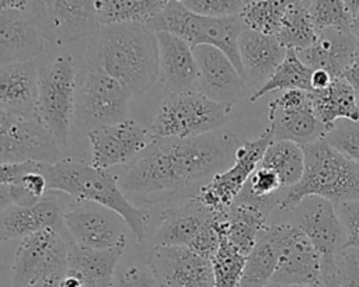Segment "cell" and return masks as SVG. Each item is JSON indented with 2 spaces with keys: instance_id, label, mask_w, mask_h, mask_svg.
Returning a JSON list of instances; mask_svg holds the SVG:
<instances>
[{
  "instance_id": "1",
  "label": "cell",
  "mask_w": 359,
  "mask_h": 287,
  "mask_svg": "<svg viewBox=\"0 0 359 287\" xmlns=\"http://www.w3.org/2000/svg\"><path fill=\"white\" fill-rule=\"evenodd\" d=\"M240 144L227 129L191 139H151L116 172L119 188L136 207L191 202L213 176L233 165Z\"/></svg>"
},
{
  "instance_id": "2",
  "label": "cell",
  "mask_w": 359,
  "mask_h": 287,
  "mask_svg": "<svg viewBox=\"0 0 359 287\" xmlns=\"http://www.w3.org/2000/svg\"><path fill=\"white\" fill-rule=\"evenodd\" d=\"M86 67L98 69L133 97L150 90L158 78L156 32L143 24L104 25L88 39Z\"/></svg>"
},
{
  "instance_id": "3",
  "label": "cell",
  "mask_w": 359,
  "mask_h": 287,
  "mask_svg": "<svg viewBox=\"0 0 359 287\" xmlns=\"http://www.w3.org/2000/svg\"><path fill=\"white\" fill-rule=\"evenodd\" d=\"M48 190H59L76 202H88L119 214L137 241H143L149 228V211L136 207L119 188L116 174L95 168L84 160L63 158L46 165Z\"/></svg>"
},
{
  "instance_id": "4",
  "label": "cell",
  "mask_w": 359,
  "mask_h": 287,
  "mask_svg": "<svg viewBox=\"0 0 359 287\" xmlns=\"http://www.w3.org/2000/svg\"><path fill=\"white\" fill-rule=\"evenodd\" d=\"M303 176L299 183L283 190L276 210L289 213L309 196L327 199L335 207L359 200V164L332 148L324 139L303 146Z\"/></svg>"
},
{
  "instance_id": "5",
  "label": "cell",
  "mask_w": 359,
  "mask_h": 287,
  "mask_svg": "<svg viewBox=\"0 0 359 287\" xmlns=\"http://www.w3.org/2000/svg\"><path fill=\"white\" fill-rule=\"evenodd\" d=\"M146 27L153 32L172 34L184 39L192 49L208 45L222 50L245 80L238 55V38L245 28L240 15L224 18L203 17L188 10L182 1L170 0L163 11L150 20Z\"/></svg>"
},
{
  "instance_id": "6",
  "label": "cell",
  "mask_w": 359,
  "mask_h": 287,
  "mask_svg": "<svg viewBox=\"0 0 359 287\" xmlns=\"http://www.w3.org/2000/svg\"><path fill=\"white\" fill-rule=\"evenodd\" d=\"M77 85V71L69 53L57 55L38 69L35 119L53 136L63 153L76 112Z\"/></svg>"
},
{
  "instance_id": "7",
  "label": "cell",
  "mask_w": 359,
  "mask_h": 287,
  "mask_svg": "<svg viewBox=\"0 0 359 287\" xmlns=\"http://www.w3.org/2000/svg\"><path fill=\"white\" fill-rule=\"evenodd\" d=\"M233 104L216 102L198 91L165 97L150 125L151 139H191L223 129Z\"/></svg>"
},
{
  "instance_id": "8",
  "label": "cell",
  "mask_w": 359,
  "mask_h": 287,
  "mask_svg": "<svg viewBox=\"0 0 359 287\" xmlns=\"http://www.w3.org/2000/svg\"><path fill=\"white\" fill-rule=\"evenodd\" d=\"M50 45L43 29V1H0V66L34 62Z\"/></svg>"
},
{
  "instance_id": "9",
  "label": "cell",
  "mask_w": 359,
  "mask_h": 287,
  "mask_svg": "<svg viewBox=\"0 0 359 287\" xmlns=\"http://www.w3.org/2000/svg\"><path fill=\"white\" fill-rule=\"evenodd\" d=\"M69 239L53 228L21 239L11 266V287H29L35 281L63 277L67 272Z\"/></svg>"
},
{
  "instance_id": "10",
  "label": "cell",
  "mask_w": 359,
  "mask_h": 287,
  "mask_svg": "<svg viewBox=\"0 0 359 287\" xmlns=\"http://www.w3.org/2000/svg\"><path fill=\"white\" fill-rule=\"evenodd\" d=\"M268 232L279 246V262L272 283L285 286H323V258L293 224L272 221Z\"/></svg>"
},
{
  "instance_id": "11",
  "label": "cell",
  "mask_w": 359,
  "mask_h": 287,
  "mask_svg": "<svg viewBox=\"0 0 359 287\" xmlns=\"http://www.w3.org/2000/svg\"><path fill=\"white\" fill-rule=\"evenodd\" d=\"M130 97L125 87L107 73L86 67L77 85L79 119L90 130L119 123L128 119Z\"/></svg>"
},
{
  "instance_id": "12",
  "label": "cell",
  "mask_w": 359,
  "mask_h": 287,
  "mask_svg": "<svg viewBox=\"0 0 359 287\" xmlns=\"http://www.w3.org/2000/svg\"><path fill=\"white\" fill-rule=\"evenodd\" d=\"M272 141L273 134L269 126L258 137L241 141L236 151L233 165L213 176L192 202L215 214H224L234 203L250 175L259 165L265 150Z\"/></svg>"
},
{
  "instance_id": "13",
  "label": "cell",
  "mask_w": 359,
  "mask_h": 287,
  "mask_svg": "<svg viewBox=\"0 0 359 287\" xmlns=\"http://www.w3.org/2000/svg\"><path fill=\"white\" fill-rule=\"evenodd\" d=\"M65 153L53 136L36 120L18 118L0 111V161L1 164L41 162L53 165Z\"/></svg>"
},
{
  "instance_id": "14",
  "label": "cell",
  "mask_w": 359,
  "mask_h": 287,
  "mask_svg": "<svg viewBox=\"0 0 359 287\" xmlns=\"http://www.w3.org/2000/svg\"><path fill=\"white\" fill-rule=\"evenodd\" d=\"M63 224L69 241L80 248L105 251L126 245L128 224L102 206L76 202L65 214Z\"/></svg>"
},
{
  "instance_id": "15",
  "label": "cell",
  "mask_w": 359,
  "mask_h": 287,
  "mask_svg": "<svg viewBox=\"0 0 359 287\" xmlns=\"http://www.w3.org/2000/svg\"><path fill=\"white\" fill-rule=\"evenodd\" d=\"M268 120L273 140H287L302 147L327 134V129L313 111L310 92L303 90L285 91L271 101Z\"/></svg>"
},
{
  "instance_id": "16",
  "label": "cell",
  "mask_w": 359,
  "mask_h": 287,
  "mask_svg": "<svg viewBox=\"0 0 359 287\" xmlns=\"http://www.w3.org/2000/svg\"><path fill=\"white\" fill-rule=\"evenodd\" d=\"M286 214L283 221L297 227L321 258L338 256L345 251L346 232L337 207L330 200L309 196Z\"/></svg>"
},
{
  "instance_id": "17",
  "label": "cell",
  "mask_w": 359,
  "mask_h": 287,
  "mask_svg": "<svg viewBox=\"0 0 359 287\" xmlns=\"http://www.w3.org/2000/svg\"><path fill=\"white\" fill-rule=\"evenodd\" d=\"M74 203L76 200L63 192L48 190L45 196L35 204H13L0 211V238L1 241L15 238L22 239L46 228H53L63 232L65 214Z\"/></svg>"
},
{
  "instance_id": "18",
  "label": "cell",
  "mask_w": 359,
  "mask_h": 287,
  "mask_svg": "<svg viewBox=\"0 0 359 287\" xmlns=\"http://www.w3.org/2000/svg\"><path fill=\"white\" fill-rule=\"evenodd\" d=\"M87 137L91 147L90 164L101 169L128 165L151 141L149 129L132 119L88 130Z\"/></svg>"
},
{
  "instance_id": "19",
  "label": "cell",
  "mask_w": 359,
  "mask_h": 287,
  "mask_svg": "<svg viewBox=\"0 0 359 287\" xmlns=\"http://www.w3.org/2000/svg\"><path fill=\"white\" fill-rule=\"evenodd\" d=\"M102 28L95 1H43V29L50 46H63L94 36Z\"/></svg>"
},
{
  "instance_id": "20",
  "label": "cell",
  "mask_w": 359,
  "mask_h": 287,
  "mask_svg": "<svg viewBox=\"0 0 359 287\" xmlns=\"http://www.w3.org/2000/svg\"><path fill=\"white\" fill-rule=\"evenodd\" d=\"M199 69L196 91L223 104H236L247 92V81L233 62L219 49L208 45L194 48Z\"/></svg>"
},
{
  "instance_id": "21",
  "label": "cell",
  "mask_w": 359,
  "mask_h": 287,
  "mask_svg": "<svg viewBox=\"0 0 359 287\" xmlns=\"http://www.w3.org/2000/svg\"><path fill=\"white\" fill-rule=\"evenodd\" d=\"M147 265L158 277L161 287H192L213 281L210 260L187 246H153Z\"/></svg>"
},
{
  "instance_id": "22",
  "label": "cell",
  "mask_w": 359,
  "mask_h": 287,
  "mask_svg": "<svg viewBox=\"0 0 359 287\" xmlns=\"http://www.w3.org/2000/svg\"><path fill=\"white\" fill-rule=\"evenodd\" d=\"M158 43V80L171 94L196 91L199 69L194 49L168 32H156Z\"/></svg>"
},
{
  "instance_id": "23",
  "label": "cell",
  "mask_w": 359,
  "mask_h": 287,
  "mask_svg": "<svg viewBox=\"0 0 359 287\" xmlns=\"http://www.w3.org/2000/svg\"><path fill=\"white\" fill-rule=\"evenodd\" d=\"M38 69L35 62L0 66V111L35 119L38 102Z\"/></svg>"
},
{
  "instance_id": "24",
  "label": "cell",
  "mask_w": 359,
  "mask_h": 287,
  "mask_svg": "<svg viewBox=\"0 0 359 287\" xmlns=\"http://www.w3.org/2000/svg\"><path fill=\"white\" fill-rule=\"evenodd\" d=\"M286 52L287 49L275 35L259 34L245 27L238 38V55L245 81L255 90L262 87L285 60Z\"/></svg>"
},
{
  "instance_id": "25",
  "label": "cell",
  "mask_w": 359,
  "mask_h": 287,
  "mask_svg": "<svg viewBox=\"0 0 359 287\" xmlns=\"http://www.w3.org/2000/svg\"><path fill=\"white\" fill-rule=\"evenodd\" d=\"M46 164L21 162L0 167V211L10 206H31L48 192Z\"/></svg>"
},
{
  "instance_id": "26",
  "label": "cell",
  "mask_w": 359,
  "mask_h": 287,
  "mask_svg": "<svg viewBox=\"0 0 359 287\" xmlns=\"http://www.w3.org/2000/svg\"><path fill=\"white\" fill-rule=\"evenodd\" d=\"M358 49L352 34L325 29L317 34V39L310 48L297 52V56L311 70H324L332 78H338L344 77Z\"/></svg>"
},
{
  "instance_id": "27",
  "label": "cell",
  "mask_w": 359,
  "mask_h": 287,
  "mask_svg": "<svg viewBox=\"0 0 359 287\" xmlns=\"http://www.w3.org/2000/svg\"><path fill=\"white\" fill-rule=\"evenodd\" d=\"M215 213L195 202L161 211L158 227L151 238L153 246H189Z\"/></svg>"
},
{
  "instance_id": "28",
  "label": "cell",
  "mask_w": 359,
  "mask_h": 287,
  "mask_svg": "<svg viewBox=\"0 0 359 287\" xmlns=\"http://www.w3.org/2000/svg\"><path fill=\"white\" fill-rule=\"evenodd\" d=\"M125 251V245L95 251L80 248L69 242L67 270L77 273L86 287H112L115 267Z\"/></svg>"
},
{
  "instance_id": "29",
  "label": "cell",
  "mask_w": 359,
  "mask_h": 287,
  "mask_svg": "<svg viewBox=\"0 0 359 287\" xmlns=\"http://www.w3.org/2000/svg\"><path fill=\"white\" fill-rule=\"evenodd\" d=\"M310 101L316 116L324 125L327 133L341 119L359 120L358 98L344 77L334 78L330 87L323 91H310Z\"/></svg>"
},
{
  "instance_id": "30",
  "label": "cell",
  "mask_w": 359,
  "mask_h": 287,
  "mask_svg": "<svg viewBox=\"0 0 359 287\" xmlns=\"http://www.w3.org/2000/svg\"><path fill=\"white\" fill-rule=\"evenodd\" d=\"M224 216L227 221L226 238L238 252L247 256L257 245L261 232L269 225L268 214L251 204L233 203Z\"/></svg>"
},
{
  "instance_id": "31",
  "label": "cell",
  "mask_w": 359,
  "mask_h": 287,
  "mask_svg": "<svg viewBox=\"0 0 359 287\" xmlns=\"http://www.w3.org/2000/svg\"><path fill=\"white\" fill-rule=\"evenodd\" d=\"M167 0H95L101 25L143 24L146 25L163 11Z\"/></svg>"
},
{
  "instance_id": "32",
  "label": "cell",
  "mask_w": 359,
  "mask_h": 287,
  "mask_svg": "<svg viewBox=\"0 0 359 287\" xmlns=\"http://www.w3.org/2000/svg\"><path fill=\"white\" fill-rule=\"evenodd\" d=\"M259 167L273 171L283 189L300 182L304 172L303 147L287 140H273L264 153Z\"/></svg>"
},
{
  "instance_id": "33",
  "label": "cell",
  "mask_w": 359,
  "mask_h": 287,
  "mask_svg": "<svg viewBox=\"0 0 359 287\" xmlns=\"http://www.w3.org/2000/svg\"><path fill=\"white\" fill-rule=\"evenodd\" d=\"M279 262V246L266 230L245 258V266L238 287H266L272 283Z\"/></svg>"
},
{
  "instance_id": "34",
  "label": "cell",
  "mask_w": 359,
  "mask_h": 287,
  "mask_svg": "<svg viewBox=\"0 0 359 287\" xmlns=\"http://www.w3.org/2000/svg\"><path fill=\"white\" fill-rule=\"evenodd\" d=\"M317 34L309 13V1H289L282 25L276 34L280 45L300 52L316 42Z\"/></svg>"
},
{
  "instance_id": "35",
  "label": "cell",
  "mask_w": 359,
  "mask_h": 287,
  "mask_svg": "<svg viewBox=\"0 0 359 287\" xmlns=\"http://www.w3.org/2000/svg\"><path fill=\"white\" fill-rule=\"evenodd\" d=\"M311 74L313 70L307 67L297 56V52L293 49H287L285 60L279 64V67L273 71V74L269 77V80L255 90L250 101L255 102L264 95L272 92V91H290V90H303V91H311Z\"/></svg>"
},
{
  "instance_id": "36",
  "label": "cell",
  "mask_w": 359,
  "mask_h": 287,
  "mask_svg": "<svg viewBox=\"0 0 359 287\" xmlns=\"http://www.w3.org/2000/svg\"><path fill=\"white\" fill-rule=\"evenodd\" d=\"M359 1H346V0H321V1H309V13L311 21L317 29H335L341 32L351 34L352 22L358 11Z\"/></svg>"
},
{
  "instance_id": "37",
  "label": "cell",
  "mask_w": 359,
  "mask_h": 287,
  "mask_svg": "<svg viewBox=\"0 0 359 287\" xmlns=\"http://www.w3.org/2000/svg\"><path fill=\"white\" fill-rule=\"evenodd\" d=\"M287 4L289 1L286 0L245 1L240 17L247 28L259 34L276 36L282 25Z\"/></svg>"
},
{
  "instance_id": "38",
  "label": "cell",
  "mask_w": 359,
  "mask_h": 287,
  "mask_svg": "<svg viewBox=\"0 0 359 287\" xmlns=\"http://www.w3.org/2000/svg\"><path fill=\"white\" fill-rule=\"evenodd\" d=\"M245 258L247 256L238 252L229 242L226 235H223L220 248L210 260L215 287H238L245 266Z\"/></svg>"
},
{
  "instance_id": "39",
  "label": "cell",
  "mask_w": 359,
  "mask_h": 287,
  "mask_svg": "<svg viewBox=\"0 0 359 287\" xmlns=\"http://www.w3.org/2000/svg\"><path fill=\"white\" fill-rule=\"evenodd\" d=\"M324 140L332 148L359 164V120H338Z\"/></svg>"
},
{
  "instance_id": "40",
  "label": "cell",
  "mask_w": 359,
  "mask_h": 287,
  "mask_svg": "<svg viewBox=\"0 0 359 287\" xmlns=\"http://www.w3.org/2000/svg\"><path fill=\"white\" fill-rule=\"evenodd\" d=\"M182 3L192 13L212 18L240 15L245 4L243 0H182Z\"/></svg>"
},
{
  "instance_id": "41",
  "label": "cell",
  "mask_w": 359,
  "mask_h": 287,
  "mask_svg": "<svg viewBox=\"0 0 359 287\" xmlns=\"http://www.w3.org/2000/svg\"><path fill=\"white\" fill-rule=\"evenodd\" d=\"M337 213L346 232L345 251L359 249V200L338 204Z\"/></svg>"
},
{
  "instance_id": "42",
  "label": "cell",
  "mask_w": 359,
  "mask_h": 287,
  "mask_svg": "<svg viewBox=\"0 0 359 287\" xmlns=\"http://www.w3.org/2000/svg\"><path fill=\"white\" fill-rule=\"evenodd\" d=\"M116 287H161V283L153 269L146 265L128 267L118 280Z\"/></svg>"
},
{
  "instance_id": "43",
  "label": "cell",
  "mask_w": 359,
  "mask_h": 287,
  "mask_svg": "<svg viewBox=\"0 0 359 287\" xmlns=\"http://www.w3.org/2000/svg\"><path fill=\"white\" fill-rule=\"evenodd\" d=\"M341 287H359V256L344 251L335 256Z\"/></svg>"
},
{
  "instance_id": "44",
  "label": "cell",
  "mask_w": 359,
  "mask_h": 287,
  "mask_svg": "<svg viewBox=\"0 0 359 287\" xmlns=\"http://www.w3.org/2000/svg\"><path fill=\"white\" fill-rule=\"evenodd\" d=\"M323 286L324 287H341L335 256H324L323 258Z\"/></svg>"
},
{
  "instance_id": "45",
  "label": "cell",
  "mask_w": 359,
  "mask_h": 287,
  "mask_svg": "<svg viewBox=\"0 0 359 287\" xmlns=\"http://www.w3.org/2000/svg\"><path fill=\"white\" fill-rule=\"evenodd\" d=\"M344 78L349 83V85L352 87L358 102H359V49L352 60V63L349 64V67L346 69V71L344 73Z\"/></svg>"
},
{
  "instance_id": "46",
  "label": "cell",
  "mask_w": 359,
  "mask_h": 287,
  "mask_svg": "<svg viewBox=\"0 0 359 287\" xmlns=\"http://www.w3.org/2000/svg\"><path fill=\"white\" fill-rule=\"evenodd\" d=\"M332 76L324 70H313L311 74V91H323L332 83Z\"/></svg>"
},
{
  "instance_id": "47",
  "label": "cell",
  "mask_w": 359,
  "mask_h": 287,
  "mask_svg": "<svg viewBox=\"0 0 359 287\" xmlns=\"http://www.w3.org/2000/svg\"><path fill=\"white\" fill-rule=\"evenodd\" d=\"M62 287H86V284L77 273L67 270L62 279Z\"/></svg>"
},
{
  "instance_id": "48",
  "label": "cell",
  "mask_w": 359,
  "mask_h": 287,
  "mask_svg": "<svg viewBox=\"0 0 359 287\" xmlns=\"http://www.w3.org/2000/svg\"><path fill=\"white\" fill-rule=\"evenodd\" d=\"M62 279L63 277H52V279H43L39 281H35L29 287H62Z\"/></svg>"
},
{
  "instance_id": "49",
  "label": "cell",
  "mask_w": 359,
  "mask_h": 287,
  "mask_svg": "<svg viewBox=\"0 0 359 287\" xmlns=\"http://www.w3.org/2000/svg\"><path fill=\"white\" fill-rule=\"evenodd\" d=\"M351 34H352L353 38L356 39V43H358V48H359V7H358V11H356L355 18H353V22H352Z\"/></svg>"
},
{
  "instance_id": "50",
  "label": "cell",
  "mask_w": 359,
  "mask_h": 287,
  "mask_svg": "<svg viewBox=\"0 0 359 287\" xmlns=\"http://www.w3.org/2000/svg\"><path fill=\"white\" fill-rule=\"evenodd\" d=\"M192 287H215L213 281H205V283H199V284H195Z\"/></svg>"
},
{
  "instance_id": "51",
  "label": "cell",
  "mask_w": 359,
  "mask_h": 287,
  "mask_svg": "<svg viewBox=\"0 0 359 287\" xmlns=\"http://www.w3.org/2000/svg\"><path fill=\"white\" fill-rule=\"evenodd\" d=\"M285 287H324V286H316V284H309V286H285Z\"/></svg>"
},
{
  "instance_id": "52",
  "label": "cell",
  "mask_w": 359,
  "mask_h": 287,
  "mask_svg": "<svg viewBox=\"0 0 359 287\" xmlns=\"http://www.w3.org/2000/svg\"><path fill=\"white\" fill-rule=\"evenodd\" d=\"M266 287H279V286H276V284H273V283H271V284H268Z\"/></svg>"
}]
</instances>
